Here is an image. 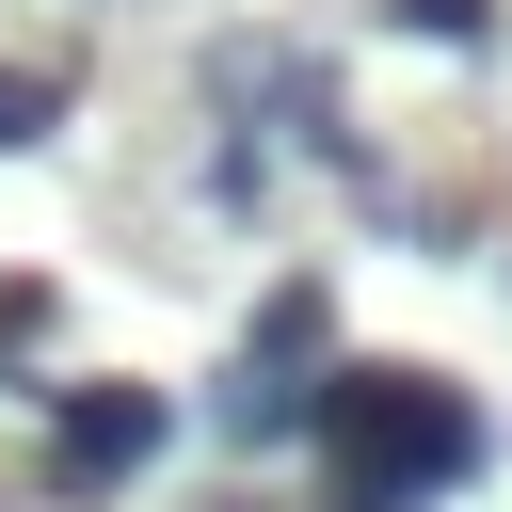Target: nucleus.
Masks as SVG:
<instances>
[{"instance_id": "3", "label": "nucleus", "mask_w": 512, "mask_h": 512, "mask_svg": "<svg viewBox=\"0 0 512 512\" xmlns=\"http://www.w3.org/2000/svg\"><path fill=\"white\" fill-rule=\"evenodd\" d=\"M288 352H336V288H272L256 304V368H288Z\"/></svg>"}, {"instance_id": "1", "label": "nucleus", "mask_w": 512, "mask_h": 512, "mask_svg": "<svg viewBox=\"0 0 512 512\" xmlns=\"http://www.w3.org/2000/svg\"><path fill=\"white\" fill-rule=\"evenodd\" d=\"M304 432H320V496L336 512H416L448 480H480V400H448L432 368H336L304 384Z\"/></svg>"}, {"instance_id": "5", "label": "nucleus", "mask_w": 512, "mask_h": 512, "mask_svg": "<svg viewBox=\"0 0 512 512\" xmlns=\"http://www.w3.org/2000/svg\"><path fill=\"white\" fill-rule=\"evenodd\" d=\"M32 128H64V80H32V64H0V160H16Z\"/></svg>"}, {"instance_id": "2", "label": "nucleus", "mask_w": 512, "mask_h": 512, "mask_svg": "<svg viewBox=\"0 0 512 512\" xmlns=\"http://www.w3.org/2000/svg\"><path fill=\"white\" fill-rule=\"evenodd\" d=\"M160 432H176L160 384H80V400H48V480L64 496H112V480L160 464Z\"/></svg>"}, {"instance_id": "4", "label": "nucleus", "mask_w": 512, "mask_h": 512, "mask_svg": "<svg viewBox=\"0 0 512 512\" xmlns=\"http://www.w3.org/2000/svg\"><path fill=\"white\" fill-rule=\"evenodd\" d=\"M416 48H496V0H384Z\"/></svg>"}]
</instances>
